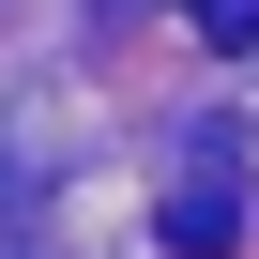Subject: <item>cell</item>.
<instances>
[{
  "mask_svg": "<svg viewBox=\"0 0 259 259\" xmlns=\"http://www.w3.org/2000/svg\"><path fill=\"white\" fill-rule=\"evenodd\" d=\"M153 229H168V259H229V244H244V168H229V138H198V153L168 168Z\"/></svg>",
  "mask_w": 259,
  "mask_h": 259,
  "instance_id": "cell-1",
  "label": "cell"
},
{
  "mask_svg": "<svg viewBox=\"0 0 259 259\" xmlns=\"http://www.w3.org/2000/svg\"><path fill=\"white\" fill-rule=\"evenodd\" d=\"M183 31H198V46H229V61H244V46H259V0H183Z\"/></svg>",
  "mask_w": 259,
  "mask_h": 259,
  "instance_id": "cell-2",
  "label": "cell"
},
{
  "mask_svg": "<svg viewBox=\"0 0 259 259\" xmlns=\"http://www.w3.org/2000/svg\"><path fill=\"white\" fill-rule=\"evenodd\" d=\"M92 16H122V0H92Z\"/></svg>",
  "mask_w": 259,
  "mask_h": 259,
  "instance_id": "cell-3",
  "label": "cell"
}]
</instances>
